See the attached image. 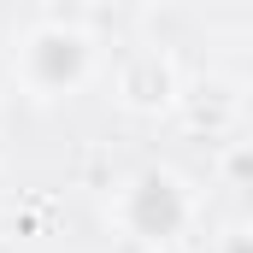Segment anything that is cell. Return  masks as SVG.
Instances as JSON below:
<instances>
[{
	"instance_id": "obj_1",
	"label": "cell",
	"mask_w": 253,
	"mask_h": 253,
	"mask_svg": "<svg viewBox=\"0 0 253 253\" xmlns=\"http://www.w3.org/2000/svg\"><path fill=\"white\" fill-rule=\"evenodd\" d=\"M12 71H18V83L36 100H65V94H77L94 77V42L77 24H36L18 42Z\"/></svg>"
},
{
	"instance_id": "obj_2",
	"label": "cell",
	"mask_w": 253,
	"mask_h": 253,
	"mask_svg": "<svg viewBox=\"0 0 253 253\" xmlns=\"http://www.w3.org/2000/svg\"><path fill=\"white\" fill-rule=\"evenodd\" d=\"M112 218H118V230H124L129 242L165 248V242H177V236L189 230L194 200H189V189H183L171 171H141V177H129L124 189H118Z\"/></svg>"
},
{
	"instance_id": "obj_3",
	"label": "cell",
	"mask_w": 253,
	"mask_h": 253,
	"mask_svg": "<svg viewBox=\"0 0 253 253\" xmlns=\"http://www.w3.org/2000/svg\"><path fill=\"white\" fill-rule=\"evenodd\" d=\"M171 94H177V71L165 53H129L118 65V100L129 112H159L171 106Z\"/></svg>"
}]
</instances>
